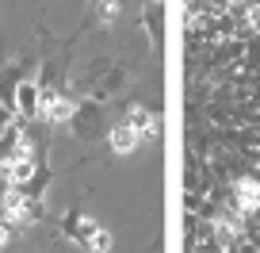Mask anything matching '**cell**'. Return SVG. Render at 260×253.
I'll return each instance as SVG.
<instances>
[{"instance_id":"cell-6","label":"cell","mask_w":260,"mask_h":253,"mask_svg":"<svg viewBox=\"0 0 260 253\" xmlns=\"http://www.w3.org/2000/svg\"><path fill=\"white\" fill-rule=\"evenodd\" d=\"M39 111H42L39 81H19V89H16V115L19 119H39Z\"/></svg>"},{"instance_id":"cell-9","label":"cell","mask_w":260,"mask_h":253,"mask_svg":"<svg viewBox=\"0 0 260 253\" xmlns=\"http://www.w3.org/2000/svg\"><path fill=\"white\" fill-rule=\"evenodd\" d=\"M126 123H130V127H134L138 134H153V131H157V115H153V111H146L142 104H130Z\"/></svg>"},{"instance_id":"cell-11","label":"cell","mask_w":260,"mask_h":253,"mask_svg":"<svg viewBox=\"0 0 260 253\" xmlns=\"http://www.w3.org/2000/svg\"><path fill=\"white\" fill-rule=\"evenodd\" d=\"M92 8H96V19L104 27H111L115 19H119V12H122V0H92Z\"/></svg>"},{"instance_id":"cell-10","label":"cell","mask_w":260,"mask_h":253,"mask_svg":"<svg viewBox=\"0 0 260 253\" xmlns=\"http://www.w3.org/2000/svg\"><path fill=\"white\" fill-rule=\"evenodd\" d=\"M214 242L222 245V249H234V242H237V222H230V219H214Z\"/></svg>"},{"instance_id":"cell-3","label":"cell","mask_w":260,"mask_h":253,"mask_svg":"<svg viewBox=\"0 0 260 253\" xmlns=\"http://www.w3.org/2000/svg\"><path fill=\"white\" fill-rule=\"evenodd\" d=\"M69 123H73V131L81 134V138H100V134H104V111H100V100H81Z\"/></svg>"},{"instance_id":"cell-4","label":"cell","mask_w":260,"mask_h":253,"mask_svg":"<svg viewBox=\"0 0 260 253\" xmlns=\"http://www.w3.org/2000/svg\"><path fill=\"white\" fill-rule=\"evenodd\" d=\"M73 111H77V100L61 96L57 89H42V111H39V119H46V123H69V119H73Z\"/></svg>"},{"instance_id":"cell-14","label":"cell","mask_w":260,"mask_h":253,"mask_svg":"<svg viewBox=\"0 0 260 253\" xmlns=\"http://www.w3.org/2000/svg\"><path fill=\"white\" fill-rule=\"evenodd\" d=\"M8 131H12V111H8L4 104H0V138H4Z\"/></svg>"},{"instance_id":"cell-16","label":"cell","mask_w":260,"mask_h":253,"mask_svg":"<svg viewBox=\"0 0 260 253\" xmlns=\"http://www.w3.org/2000/svg\"><path fill=\"white\" fill-rule=\"evenodd\" d=\"M153 4H161V0H153Z\"/></svg>"},{"instance_id":"cell-13","label":"cell","mask_w":260,"mask_h":253,"mask_svg":"<svg viewBox=\"0 0 260 253\" xmlns=\"http://www.w3.org/2000/svg\"><path fill=\"white\" fill-rule=\"evenodd\" d=\"M12 230H16V227H12V222L4 219V215H0V249H4V245L12 242Z\"/></svg>"},{"instance_id":"cell-5","label":"cell","mask_w":260,"mask_h":253,"mask_svg":"<svg viewBox=\"0 0 260 253\" xmlns=\"http://www.w3.org/2000/svg\"><path fill=\"white\" fill-rule=\"evenodd\" d=\"M234 211L237 215H256L260 211V180L256 177H237L234 180Z\"/></svg>"},{"instance_id":"cell-15","label":"cell","mask_w":260,"mask_h":253,"mask_svg":"<svg viewBox=\"0 0 260 253\" xmlns=\"http://www.w3.org/2000/svg\"><path fill=\"white\" fill-rule=\"evenodd\" d=\"M203 4H207V12H226L234 0H203Z\"/></svg>"},{"instance_id":"cell-1","label":"cell","mask_w":260,"mask_h":253,"mask_svg":"<svg viewBox=\"0 0 260 253\" xmlns=\"http://www.w3.org/2000/svg\"><path fill=\"white\" fill-rule=\"evenodd\" d=\"M61 230L73 238V242H81L84 249H92V253H107V249H111V234H107L96 219H88V215H81V211H69V215H65Z\"/></svg>"},{"instance_id":"cell-12","label":"cell","mask_w":260,"mask_h":253,"mask_svg":"<svg viewBox=\"0 0 260 253\" xmlns=\"http://www.w3.org/2000/svg\"><path fill=\"white\" fill-rule=\"evenodd\" d=\"M245 23L260 35V4H249V8H245Z\"/></svg>"},{"instance_id":"cell-8","label":"cell","mask_w":260,"mask_h":253,"mask_svg":"<svg viewBox=\"0 0 260 253\" xmlns=\"http://www.w3.org/2000/svg\"><path fill=\"white\" fill-rule=\"evenodd\" d=\"M16 89H19V69H0V104L16 115Z\"/></svg>"},{"instance_id":"cell-2","label":"cell","mask_w":260,"mask_h":253,"mask_svg":"<svg viewBox=\"0 0 260 253\" xmlns=\"http://www.w3.org/2000/svg\"><path fill=\"white\" fill-rule=\"evenodd\" d=\"M0 215L12 222V227H31L42 219V204L39 196H31L27 188H8L4 200H0Z\"/></svg>"},{"instance_id":"cell-7","label":"cell","mask_w":260,"mask_h":253,"mask_svg":"<svg viewBox=\"0 0 260 253\" xmlns=\"http://www.w3.org/2000/svg\"><path fill=\"white\" fill-rule=\"evenodd\" d=\"M107 142H111V150L115 154H134V150H138V142H142V134L134 131V127H130L126 119L122 123H111V127H107Z\"/></svg>"}]
</instances>
